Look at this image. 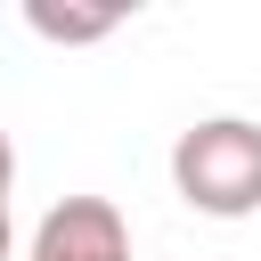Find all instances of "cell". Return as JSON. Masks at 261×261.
Masks as SVG:
<instances>
[{"label":"cell","instance_id":"6da1fadb","mask_svg":"<svg viewBox=\"0 0 261 261\" xmlns=\"http://www.w3.org/2000/svg\"><path fill=\"white\" fill-rule=\"evenodd\" d=\"M171 188H179V204H196L204 220H245V212H261V122L212 114V122L179 130V147H171Z\"/></svg>","mask_w":261,"mask_h":261},{"label":"cell","instance_id":"277c9868","mask_svg":"<svg viewBox=\"0 0 261 261\" xmlns=\"http://www.w3.org/2000/svg\"><path fill=\"white\" fill-rule=\"evenodd\" d=\"M16 253V220H8V196H0V261Z\"/></svg>","mask_w":261,"mask_h":261},{"label":"cell","instance_id":"3957f363","mask_svg":"<svg viewBox=\"0 0 261 261\" xmlns=\"http://www.w3.org/2000/svg\"><path fill=\"white\" fill-rule=\"evenodd\" d=\"M24 24H33L41 41H57V49H82V41H106V33L122 24V8H49V0H33Z\"/></svg>","mask_w":261,"mask_h":261},{"label":"cell","instance_id":"7a4b0ae2","mask_svg":"<svg viewBox=\"0 0 261 261\" xmlns=\"http://www.w3.org/2000/svg\"><path fill=\"white\" fill-rule=\"evenodd\" d=\"M24 261H139V245H130V220L106 196H65V204L41 212Z\"/></svg>","mask_w":261,"mask_h":261},{"label":"cell","instance_id":"5b68a950","mask_svg":"<svg viewBox=\"0 0 261 261\" xmlns=\"http://www.w3.org/2000/svg\"><path fill=\"white\" fill-rule=\"evenodd\" d=\"M8 179H16V147H8V130H0V196H8Z\"/></svg>","mask_w":261,"mask_h":261}]
</instances>
